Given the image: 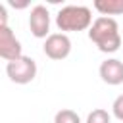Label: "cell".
I'll list each match as a JSON object with an SVG mask.
<instances>
[{
    "label": "cell",
    "mask_w": 123,
    "mask_h": 123,
    "mask_svg": "<svg viewBox=\"0 0 123 123\" xmlns=\"http://www.w3.org/2000/svg\"><path fill=\"white\" fill-rule=\"evenodd\" d=\"M88 38L98 46L100 52L104 54H113L121 46V35H119V25L113 17L100 15L92 21L88 29Z\"/></svg>",
    "instance_id": "1"
},
{
    "label": "cell",
    "mask_w": 123,
    "mask_h": 123,
    "mask_svg": "<svg viewBox=\"0 0 123 123\" xmlns=\"http://www.w3.org/2000/svg\"><path fill=\"white\" fill-rule=\"evenodd\" d=\"M56 25L62 33H75V31H85L90 29L92 25V12L86 6H63L56 13Z\"/></svg>",
    "instance_id": "2"
},
{
    "label": "cell",
    "mask_w": 123,
    "mask_h": 123,
    "mask_svg": "<svg viewBox=\"0 0 123 123\" xmlns=\"http://www.w3.org/2000/svg\"><path fill=\"white\" fill-rule=\"evenodd\" d=\"M6 75L15 85H27L37 77V62L29 56H21L6 63Z\"/></svg>",
    "instance_id": "3"
},
{
    "label": "cell",
    "mask_w": 123,
    "mask_h": 123,
    "mask_svg": "<svg viewBox=\"0 0 123 123\" xmlns=\"http://www.w3.org/2000/svg\"><path fill=\"white\" fill-rule=\"evenodd\" d=\"M29 29L33 33V37L37 38H48L52 33H50V12L46 6L42 4H37L31 8V13H29Z\"/></svg>",
    "instance_id": "4"
},
{
    "label": "cell",
    "mask_w": 123,
    "mask_h": 123,
    "mask_svg": "<svg viewBox=\"0 0 123 123\" xmlns=\"http://www.w3.org/2000/svg\"><path fill=\"white\" fill-rule=\"evenodd\" d=\"M42 50L50 60H65L71 54V40L65 33H52L44 40Z\"/></svg>",
    "instance_id": "5"
},
{
    "label": "cell",
    "mask_w": 123,
    "mask_h": 123,
    "mask_svg": "<svg viewBox=\"0 0 123 123\" xmlns=\"http://www.w3.org/2000/svg\"><path fill=\"white\" fill-rule=\"evenodd\" d=\"M23 56V46L15 38L10 27H0V58L6 62H13Z\"/></svg>",
    "instance_id": "6"
},
{
    "label": "cell",
    "mask_w": 123,
    "mask_h": 123,
    "mask_svg": "<svg viewBox=\"0 0 123 123\" xmlns=\"http://www.w3.org/2000/svg\"><path fill=\"white\" fill-rule=\"evenodd\" d=\"M98 73H100V79L104 83L117 86V85L123 83V62L117 60V58H108L100 63Z\"/></svg>",
    "instance_id": "7"
},
{
    "label": "cell",
    "mask_w": 123,
    "mask_h": 123,
    "mask_svg": "<svg viewBox=\"0 0 123 123\" xmlns=\"http://www.w3.org/2000/svg\"><path fill=\"white\" fill-rule=\"evenodd\" d=\"M94 10L102 15H121L123 13V0H94Z\"/></svg>",
    "instance_id": "8"
},
{
    "label": "cell",
    "mask_w": 123,
    "mask_h": 123,
    "mask_svg": "<svg viewBox=\"0 0 123 123\" xmlns=\"http://www.w3.org/2000/svg\"><path fill=\"white\" fill-rule=\"evenodd\" d=\"M54 123H81V117H79L77 111H73V110H69V108H63V110L56 111Z\"/></svg>",
    "instance_id": "9"
},
{
    "label": "cell",
    "mask_w": 123,
    "mask_h": 123,
    "mask_svg": "<svg viewBox=\"0 0 123 123\" xmlns=\"http://www.w3.org/2000/svg\"><path fill=\"white\" fill-rule=\"evenodd\" d=\"M110 121H111V115L108 113V110L96 108V110H92L86 115V121L85 123H110Z\"/></svg>",
    "instance_id": "10"
},
{
    "label": "cell",
    "mask_w": 123,
    "mask_h": 123,
    "mask_svg": "<svg viewBox=\"0 0 123 123\" xmlns=\"http://www.w3.org/2000/svg\"><path fill=\"white\" fill-rule=\"evenodd\" d=\"M111 111H113V115H115L119 121H123V94H119V96L113 100V104H111Z\"/></svg>",
    "instance_id": "11"
},
{
    "label": "cell",
    "mask_w": 123,
    "mask_h": 123,
    "mask_svg": "<svg viewBox=\"0 0 123 123\" xmlns=\"http://www.w3.org/2000/svg\"><path fill=\"white\" fill-rule=\"evenodd\" d=\"M10 6H13V8H27L29 6V2H13V0H10Z\"/></svg>",
    "instance_id": "12"
}]
</instances>
